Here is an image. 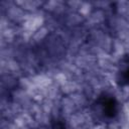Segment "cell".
Masks as SVG:
<instances>
[{
    "instance_id": "1",
    "label": "cell",
    "mask_w": 129,
    "mask_h": 129,
    "mask_svg": "<svg viewBox=\"0 0 129 129\" xmlns=\"http://www.w3.org/2000/svg\"><path fill=\"white\" fill-rule=\"evenodd\" d=\"M102 110L105 116L107 117H114L117 114V103L112 98H105L102 102Z\"/></svg>"
},
{
    "instance_id": "3",
    "label": "cell",
    "mask_w": 129,
    "mask_h": 129,
    "mask_svg": "<svg viewBox=\"0 0 129 129\" xmlns=\"http://www.w3.org/2000/svg\"><path fill=\"white\" fill-rule=\"evenodd\" d=\"M53 129H64V126H63V124H61V123H57V124L53 127Z\"/></svg>"
},
{
    "instance_id": "2",
    "label": "cell",
    "mask_w": 129,
    "mask_h": 129,
    "mask_svg": "<svg viewBox=\"0 0 129 129\" xmlns=\"http://www.w3.org/2000/svg\"><path fill=\"white\" fill-rule=\"evenodd\" d=\"M122 82L125 84H129V68H127L122 74Z\"/></svg>"
}]
</instances>
